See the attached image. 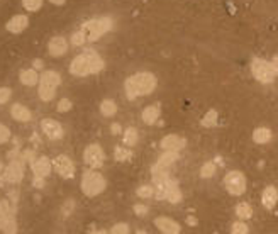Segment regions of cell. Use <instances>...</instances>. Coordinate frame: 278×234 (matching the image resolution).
<instances>
[{"mask_svg": "<svg viewBox=\"0 0 278 234\" xmlns=\"http://www.w3.org/2000/svg\"><path fill=\"white\" fill-rule=\"evenodd\" d=\"M214 173H215V165L212 163V161H207V163L202 165V168H200L202 178H210V176H214Z\"/></svg>", "mask_w": 278, "mask_h": 234, "instance_id": "29", "label": "cell"}, {"mask_svg": "<svg viewBox=\"0 0 278 234\" xmlns=\"http://www.w3.org/2000/svg\"><path fill=\"white\" fill-rule=\"evenodd\" d=\"M164 200H168V202H172V204H178L182 200V192H180V189H178L177 181L173 185H170L168 190L164 192Z\"/></svg>", "mask_w": 278, "mask_h": 234, "instance_id": "24", "label": "cell"}, {"mask_svg": "<svg viewBox=\"0 0 278 234\" xmlns=\"http://www.w3.org/2000/svg\"><path fill=\"white\" fill-rule=\"evenodd\" d=\"M92 234H109L107 231H103V229H100V231H93Z\"/></svg>", "mask_w": 278, "mask_h": 234, "instance_id": "48", "label": "cell"}, {"mask_svg": "<svg viewBox=\"0 0 278 234\" xmlns=\"http://www.w3.org/2000/svg\"><path fill=\"white\" fill-rule=\"evenodd\" d=\"M110 131L114 132V134H119V132H121V126H119V124H114V126L110 127Z\"/></svg>", "mask_w": 278, "mask_h": 234, "instance_id": "45", "label": "cell"}, {"mask_svg": "<svg viewBox=\"0 0 278 234\" xmlns=\"http://www.w3.org/2000/svg\"><path fill=\"white\" fill-rule=\"evenodd\" d=\"M236 214H238V217H241V221H246V219L253 216V209L249 204L241 202V204L236 205Z\"/></svg>", "mask_w": 278, "mask_h": 234, "instance_id": "26", "label": "cell"}, {"mask_svg": "<svg viewBox=\"0 0 278 234\" xmlns=\"http://www.w3.org/2000/svg\"><path fill=\"white\" fill-rule=\"evenodd\" d=\"M187 222L190 224V226H197V219L195 217H187Z\"/></svg>", "mask_w": 278, "mask_h": 234, "instance_id": "46", "label": "cell"}, {"mask_svg": "<svg viewBox=\"0 0 278 234\" xmlns=\"http://www.w3.org/2000/svg\"><path fill=\"white\" fill-rule=\"evenodd\" d=\"M253 139H254V143H258V145H265V143H268V141L271 139V131L268 127H258V129H254Z\"/></svg>", "mask_w": 278, "mask_h": 234, "instance_id": "23", "label": "cell"}, {"mask_svg": "<svg viewBox=\"0 0 278 234\" xmlns=\"http://www.w3.org/2000/svg\"><path fill=\"white\" fill-rule=\"evenodd\" d=\"M224 185L226 190L231 195H243L246 192V176H244L241 171H229L224 178Z\"/></svg>", "mask_w": 278, "mask_h": 234, "instance_id": "7", "label": "cell"}, {"mask_svg": "<svg viewBox=\"0 0 278 234\" xmlns=\"http://www.w3.org/2000/svg\"><path fill=\"white\" fill-rule=\"evenodd\" d=\"M61 83V76L60 73H56L53 70L42 71V75L39 76V99L42 102H49L53 100V97L56 95V88L60 87Z\"/></svg>", "mask_w": 278, "mask_h": 234, "instance_id": "4", "label": "cell"}, {"mask_svg": "<svg viewBox=\"0 0 278 234\" xmlns=\"http://www.w3.org/2000/svg\"><path fill=\"white\" fill-rule=\"evenodd\" d=\"M105 187H107V181L97 170H88L83 173L82 192L87 195V197H97V195H100L103 190H105Z\"/></svg>", "mask_w": 278, "mask_h": 234, "instance_id": "5", "label": "cell"}, {"mask_svg": "<svg viewBox=\"0 0 278 234\" xmlns=\"http://www.w3.org/2000/svg\"><path fill=\"white\" fill-rule=\"evenodd\" d=\"M251 73L258 82L261 83H271L275 80V71H273L271 65L268 63L266 60H261V58H254L253 63H251Z\"/></svg>", "mask_w": 278, "mask_h": 234, "instance_id": "6", "label": "cell"}, {"mask_svg": "<svg viewBox=\"0 0 278 234\" xmlns=\"http://www.w3.org/2000/svg\"><path fill=\"white\" fill-rule=\"evenodd\" d=\"M112 26H114V21L110 17H97L92 19V21H87L77 32H73L72 44L83 46L85 42H93L100 39L103 34H107L112 29Z\"/></svg>", "mask_w": 278, "mask_h": 234, "instance_id": "1", "label": "cell"}, {"mask_svg": "<svg viewBox=\"0 0 278 234\" xmlns=\"http://www.w3.org/2000/svg\"><path fill=\"white\" fill-rule=\"evenodd\" d=\"M21 82L27 85V87H32V85H36L39 82V75H37V71L34 68L24 70V71H21Z\"/></svg>", "mask_w": 278, "mask_h": 234, "instance_id": "22", "label": "cell"}, {"mask_svg": "<svg viewBox=\"0 0 278 234\" xmlns=\"http://www.w3.org/2000/svg\"><path fill=\"white\" fill-rule=\"evenodd\" d=\"M83 160L90 168H100L105 161V153L98 145H90L83 153Z\"/></svg>", "mask_w": 278, "mask_h": 234, "instance_id": "9", "label": "cell"}, {"mask_svg": "<svg viewBox=\"0 0 278 234\" xmlns=\"http://www.w3.org/2000/svg\"><path fill=\"white\" fill-rule=\"evenodd\" d=\"M158 85L156 76L149 71H141V73H136L124 82V90L126 95L129 100H134L136 97H144V95H149L154 92Z\"/></svg>", "mask_w": 278, "mask_h": 234, "instance_id": "2", "label": "cell"}, {"mask_svg": "<svg viewBox=\"0 0 278 234\" xmlns=\"http://www.w3.org/2000/svg\"><path fill=\"white\" fill-rule=\"evenodd\" d=\"M103 63L102 56L93 50H85L83 53H80L77 58L72 61L70 65V73L75 76H87V75H93L98 73V71L103 70Z\"/></svg>", "mask_w": 278, "mask_h": 234, "instance_id": "3", "label": "cell"}, {"mask_svg": "<svg viewBox=\"0 0 278 234\" xmlns=\"http://www.w3.org/2000/svg\"><path fill=\"white\" fill-rule=\"evenodd\" d=\"M29 26V17L27 16H16L7 22V31L12 34H21L22 31H26V27Z\"/></svg>", "mask_w": 278, "mask_h": 234, "instance_id": "17", "label": "cell"}, {"mask_svg": "<svg viewBox=\"0 0 278 234\" xmlns=\"http://www.w3.org/2000/svg\"><path fill=\"white\" fill-rule=\"evenodd\" d=\"M0 173H2V163H0Z\"/></svg>", "mask_w": 278, "mask_h": 234, "instance_id": "50", "label": "cell"}, {"mask_svg": "<svg viewBox=\"0 0 278 234\" xmlns=\"http://www.w3.org/2000/svg\"><path fill=\"white\" fill-rule=\"evenodd\" d=\"M136 194H138V197H141V199H149L154 195V189L151 187V185H143V187H139L138 190H136Z\"/></svg>", "mask_w": 278, "mask_h": 234, "instance_id": "32", "label": "cell"}, {"mask_svg": "<svg viewBox=\"0 0 278 234\" xmlns=\"http://www.w3.org/2000/svg\"><path fill=\"white\" fill-rule=\"evenodd\" d=\"M70 109H72V102H70V99H61L58 102V111L60 112H68Z\"/></svg>", "mask_w": 278, "mask_h": 234, "instance_id": "39", "label": "cell"}, {"mask_svg": "<svg viewBox=\"0 0 278 234\" xmlns=\"http://www.w3.org/2000/svg\"><path fill=\"white\" fill-rule=\"evenodd\" d=\"M42 66H44L42 60H34V63H32V68L34 70H42Z\"/></svg>", "mask_w": 278, "mask_h": 234, "instance_id": "44", "label": "cell"}, {"mask_svg": "<svg viewBox=\"0 0 278 234\" xmlns=\"http://www.w3.org/2000/svg\"><path fill=\"white\" fill-rule=\"evenodd\" d=\"M248 226L244 224L243 221H238L233 224V227H231V234H248Z\"/></svg>", "mask_w": 278, "mask_h": 234, "instance_id": "34", "label": "cell"}, {"mask_svg": "<svg viewBox=\"0 0 278 234\" xmlns=\"http://www.w3.org/2000/svg\"><path fill=\"white\" fill-rule=\"evenodd\" d=\"M261 202L266 209H273L278 202V190L275 187H266L265 190H263Z\"/></svg>", "mask_w": 278, "mask_h": 234, "instance_id": "20", "label": "cell"}, {"mask_svg": "<svg viewBox=\"0 0 278 234\" xmlns=\"http://www.w3.org/2000/svg\"><path fill=\"white\" fill-rule=\"evenodd\" d=\"M136 143H138V131L134 127H127L124 131V145L134 146Z\"/></svg>", "mask_w": 278, "mask_h": 234, "instance_id": "28", "label": "cell"}, {"mask_svg": "<svg viewBox=\"0 0 278 234\" xmlns=\"http://www.w3.org/2000/svg\"><path fill=\"white\" fill-rule=\"evenodd\" d=\"M110 234H129V226L124 222L116 224V226L110 229Z\"/></svg>", "mask_w": 278, "mask_h": 234, "instance_id": "35", "label": "cell"}, {"mask_svg": "<svg viewBox=\"0 0 278 234\" xmlns=\"http://www.w3.org/2000/svg\"><path fill=\"white\" fill-rule=\"evenodd\" d=\"M34 187H37V189L44 187V178H39V176H36V178H34Z\"/></svg>", "mask_w": 278, "mask_h": 234, "instance_id": "42", "label": "cell"}, {"mask_svg": "<svg viewBox=\"0 0 278 234\" xmlns=\"http://www.w3.org/2000/svg\"><path fill=\"white\" fill-rule=\"evenodd\" d=\"M131 156H133L131 150H124V148H121V146L116 148V160L117 161H127Z\"/></svg>", "mask_w": 278, "mask_h": 234, "instance_id": "33", "label": "cell"}, {"mask_svg": "<svg viewBox=\"0 0 278 234\" xmlns=\"http://www.w3.org/2000/svg\"><path fill=\"white\" fill-rule=\"evenodd\" d=\"M11 139V129L7 126H4V124H0V145L2 143H7Z\"/></svg>", "mask_w": 278, "mask_h": 234, "instance_id": "37", "label": "cell"}, {"mask_svg": "<svg viewBox=\"0 0 278 234\" xmlns=\"http://www.w3.org/2000/svg\"><path fill=\"white\" fill-rule=\"evenodd\" d=\"M22 6L27 12H37L42 7V0H22Z\"/></svg>", "mask_w": 278, "mask_h": 234, "instance_id": "31", "label": "cell"}, {"mask_svg": "<svg viewBox=\"0 0 278 234\" xmlns=\"http://www.w3.org/2000/svg\"><path fill=\"white\" fill-rule=\"evenodd\" d=\"M271 68H273V71H275V75H278V56H275V58L271 60Z\"/></svg>", "mask_w": 278, "mask_h": 234, "instance_id": "43", "label": "cell"}, {"mask_svg": "<svg viewBox=\"0 0 278 234\" xmlns=\"http://www.w3.org/2000/svg\"><path fill=\"white\" fill-rule=\"evenodd\" d=\"M22 160H26V161L29 160L31 163H32V161L36 160V158H34V151H32V150H31V151H29V150H27V151H24V155H22Z\"/></svg>", "mask_w": 278, "mask_h": 234, "instance_id": "40", "label": "cell"}, {"mask_svg": "<svg viewBox=\"0 0 278 234\" xmlns=\"http://www.w3.org/2000/svg\"><path fill=\"white\" fill-rule=\"evenodd\" d=\"M48 50H49L51 56H54V58H60V56H63L68 51V41L65 39V37H61V36H56V37H53V39L49 41Z\"/></svg>", "mask_w": 278, "mask_h": 234, "instance_id": "16", "label": "cell"}, {"mask_svg": "<svg viewBox=\"0 0 278 234\" xmlns=\"http://www.w3.org/2000/svg\"><path fill=\"white\" fill-rule=\"evenodd\" d=\"M12 95V90L9 87H2L0 88V106H4V104L9 102V99H11Z\"/></svg>", "mask_w": 278, "mask_h": 234, "instance_id": "36", "label": "cell"}, {"mask_svg": "<svg viewBox=\"0 0 278 234\" xmlns=\"http://www.w3.org/2000/svg\"><path fill=\"white\" fill-rule=\"evenodd\" d=\"M2 231H4V234H17V222H16V219H14V216L7 217Z\"/></svg>", "mask_w": 278, "mask_h": 234, "instance_id": "30", "label": "cell"}, {"mask_svg": "<svg viewBox=\"0 0 278 234\" xmlns=\"http://www.w3.org/2000/svg\"><path fill=\"white\" fill-rule=\"evenodd\" d=\"M11 116L19 122H29L32 114H31L29 109H27L26 106H22V104H14V106L11 107Z\"/></svg>", "mask_w": 278, "mask_h": 234, "instance_id": "18", "label": "cell"}, {"mask_svg": "<svg viewBox=\"0 0 278 234\" xmlns=\"http://www.w3.org/2000/svg\"><path fill=\"white\" fill-rule=\"evenodd\" d=\"M161 148L164 151H180L185 148L187 145V141L183 139L182 136H177V134H168V136H164L163 139H161Z\"/></svg>", "mask_w": 278, "mask_h": 234, "instance_id": "15", "label": "cell"}, {"mask_svg": "<svg viewBox=\"0 0 278 234\" xmlns=\"http://www.w3.org/2000/svg\"><path fill=\"white\" fill-rule=\"evenodd\" d=\"M159 114H161L159 104H153V106H148L143 111V121L148 124V126H153V124L159 119Z\"/></svg>", "mask_w": 278, "mask_h": 234, "instance_id": "19", "label": "cell"}, {"mask_svg": "<svg viewBox=\"0 0 278 234\" xmlns=\"http://www.w3.org/2000/svg\"><path fill=\"white\" fill-rule=\"evenodd\" d=\"M24 178V161L12 160L2 173V181L6 183H21Z\"/></svg>", "mask_w": 278, "mask_h": 234, "instance_id": "8", "label": "cell"}, {"mask_svg": "<svg viewBox=\"0 0 278 234\" xmlns=\"http://www.w3.org/2000/svg\"><path fill=\"white\" fill-rule=\"evenodd\" d=\"M14 212H16V207H12V204L9 200H0V229L4 227L7 217L14 216Z\"/></svg>", "mask_w": 278, "mask_h": 234, "instance_id": "21", "label": "cell"}, {"mask_svg": "<svg viewBox=\"0 0 278 234\" xmlns=\"http://www.w3.org/2000/svg\"><path fill=\"white\" fill-rule=\"evenodd\" d=\"M51 4H54V6H63L65 2H67V0H49Z\"/></svg>", "mask_w": 278, "mask_h": 234, "instance_id": "47", "label": "cell"}, {"mask_svg": "<svg viewBox=\"0 0 278 234\" xmlns=\"http://www.w3.org/2000/svg\"><path fill=\"white\" fill-rule=\"evenodd\" d=\"M73 211V200H68V202H65V209H63V214L65 216H68L70 212Z\"/></svg>", "mask_w": 278, "mask_h": 234, "instance_id": "41", "label": "cell"}, {"mask_svg": "<svg viewBox=\"0 0 278 234\" xmlns=\"http://www.w3.org/2000/svg\"><path fill=\"white\" fill-rule=\"evenodd\" d=\"M32 173L34 176H39V178H44L51 173V168H53V161H51L48 156H39L31 163Z\"/></svg>", "mask_w": 278, "mask_h": 234, "instance_id": "12", "label": "cell"}, {"mask_svg": "<svg viewBox=\"0 0 278 234\" xmlns=\"http://www.w3.org/2000/svg\"><path fill=\"white\" fill-rule=\"evenodd\" d=\"M136 234H148V232H146V231H138Z\"/></svg>", "mask_w": 278, "mask_h": 234, "instance_id": "49", "label": "cell"}, {"mask_svg": "<svg viewBox=\"0 0 278 234\" xmlns=\"http://www.w3.org/2000/svg\"><path fill=\"white\" fill-rule=\"evenodd\" d=\"M217 112L214 111V109H210L209 112L205 114L204 117H202V126L204 127H214L215 124H217Z\"/></svg>", "mask_w": 278, "mask_h": 234, "instance_id": "27", "label": "cell"}, {"mask_svg": "<svg viewBox=\"0 0 278 234\" xmlns=\"http://www.w3.org/2000/svg\"><path fill=\"white\" fill-rule=\"evenodd\" d=\"M53 165H54L56 173H58L60 176H63V178H73L75 176V165L67 155L56 156Z\"/></svg>", "mask_w": 278, "mask_h": 234, "instance_id": "10", "label": "cell"}, {"mask_svg": "<svg viewBox=\"0 0 278 234\" xmlns=\"http://www.w3.org/2000/svg\"><path fill=\"white\" fill-rule=\"evenodd\" d=\"M100 112H102V116H105V117L116 116V112H117V104L114 102V100H110V99L103 100V102L100 104Z\"/></svg>", "mask_w": 278, "mask_h": 234, "instance_id": "25", "label": "cell"}, {"mask_svg": "<svg viewBox=\"0 0 278 234\" xmlns=\"http://www.w3.org/2000/svg\"><path fill=\"white\" fill-rule=\"evenodd\" d=\"M177 160H178V151H164L163 155L158 158L156 163H154L151 171L153 173H158V171H168V168L175 163Z\"/></svg>", "mask_w": 278, "mask_h": 234, "instance_id": "13", "label": "cell"}, {"mask_svg": "<svg viewBox=\"0 0 278 234\" xmlns=\"http://www.w3.org/2000/svg\"><path fill=\"white\" fill-rule=\"evenodd\" d=\"M154 226H156L163 234H180V231H182L180 224L170 217H164V216L154 219Z\"/></svg>", "mask_w": 278, "mask_h": 234, "instance_id": "14", "label": "cell"}, {"mask_svg": "<svg viewBox=\"0 0 278 234\" xmlns=\"http://www.w3.org/2000/svg\"><path fill=\"white\" fill-rule=\"evenodd\" d=\"M133 211H134L136 216H141V217H143V216H146V214L149 212V209H148V205H144V204H136Z\"/></svg>", "mask_w": 278, "mask_h": 234, "instance_id": "38", "label": "cell"}, {"mask_svg": "<svg viewBox=\"0 0 278 234\" xmlns=\"http://www.w3.org/2000/svg\"><path fill=\"white\" fill-rule=\"evenodd\" d=\"M41 129H42V132H44L46 136L49 137V139H61L65 134V131H63V126L58 122V121H54V119H42L41 121Z\"/></svg>", "mask_w": 278, "mask_h": 234, "instance_id": "11", "label": "cell"}]
</instances>
